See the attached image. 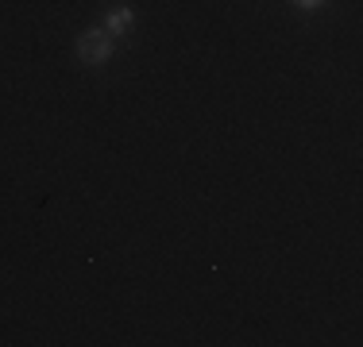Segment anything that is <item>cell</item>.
Returning a JSON list of instances; mask_svg holds the SVG:
<instances>
[{
  "instance_id": "cell-1",
  "label": "cell",
  "mask_w": 363,
  "mask_h": 347,
  "mask_svg": "<svg viewBox=\"0 0 363 347\" xmlns=\"http://www.w3.org/2000/svg\"><path fill=\"white\" fill-rule=\"evenodd\" d=\"M77 58L85 66H105L112 58V35L105 28H89L77 35Z\"/></svg>"
},
{
  "instance_id": "cell-2",
  "label": "cell",
  "mask_w": 363,
  "mask_h": 347,
  "mask_svg": "<svg viewBox=\"0 0 363 347\" xmlns=\"http://www.w3.org/2000/svg\"><path fill=\"white\" fill-rule=\"evenodd\" d=\"M132 23H135L132 8H108V16H105V31L108 35H128Z\"/></svg>"
},
{
  "instance_id": "cell-3",
  "label": "cell",
  "mask_w": 363,
  "mask_h": 347,
  "mask_svg": "<svg viewBox=\"0 0 363 347\" xmlns=\"http://www.w3.org/2000/svg\"><path fill=\"white\" fill-rule=\"evenodd\" d=\"M298 4H301V8H309V12H313V8H321L325 0H298Z\"/></svg>"
}]
</instances>
